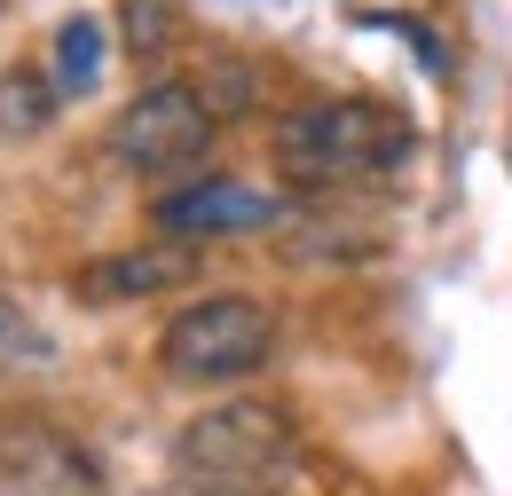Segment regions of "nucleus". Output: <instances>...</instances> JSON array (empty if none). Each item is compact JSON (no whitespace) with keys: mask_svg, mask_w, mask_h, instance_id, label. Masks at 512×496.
<instances>
[{"mask_svg":"<svg viewBox=\"0 0 512 496\" xmlns=\"http://www.w3.org/2000/svg\"><path fill=\"white\" fill-rule=\"evenodd\" d=\"M190 276V252L182 245H142V252H103L71 276V292L87 308H119V300H142V292H166Z\"/></svg>","mask_w":512,"mask_h":496,"instance_id":"0eeeda50","label":"nucleus"},{"mask_svg":"<svg viewBox=\"0 0 512 496\" xmlns=\"http://www.w3.org/2000/svg\"><path fill=\"white\" fill-rule=\"evenodd\" d=\"M276 347V315L245 300V292H213V300H190L158 331V363L182 386H229V378H253Z\"/></svg>","mask_w":512,"mask_h":496,"instance_id":"7ed1b4c3","label":"nucleus"},{"mask_svg":"<svg viewBox=\"0 0 512 496\" xmlns=\"http://www.w3.org/2000/svg\"><path fill=\"white\" fill-rule=\"evenodd\" d=\"M0 371H24V378H48L56 371V339L0 292Z\"/></svg>","mask_w":512,"mask_h":496,"instance_id":"9d476101","label":"nucleus"},{"mask_svg":"<svg viewBox=\"0 0 512 496\" xmlns=\"http://www.w3.org/2000/svg\"><path fill=\"white\" fill-rule=\"evenodd\" d=\"M119 48L134 63L166 56L174 48V0H119Z\"/></svg>","mask_w":512,"mask_h":496,"instance_id":"9b49d317","label":"nucleus"},{"mask_svg":"<svg viewBox=\"0 0 512 496\" xmlns=\"http://www.w3.org/2000/svg\"><path fill=\"white\" fill-rule=\"evenodd\" d=\"M103 40H111V32H103L95 16H64V24H56V87H64V95H87V87L103 79Z\"/></svg>","mask_w":512,"mask_h":496,"instance_id":"1a4fd4ad","label":"nucleus"},{"mask_svg":"<svg viewBox=\"0 0 512 496\" xmlns=\"http://www.w3.org/2000/svg\"><path fill=\"white\" fill-rule=\"evenodd\" d=\"M418 150V134L379 111V103H300L276 126V158L300 182H355V174H394Z\"/></svg>","mask_w":512,"mask_h":496,"instance_id":"f03ea898","label":"nucleus"},{"mask_svg":"<svg viewBox=\"0 0 512 496\" xmlns=\"http://www.w3.org/2000/svg\"><path fill=\"white\" fill-rule=\"evenodd\" d=\"M111 158L134 166V174H158V166H190L197 150L213 142V111H205V95L182 87V79H158V87H142L134 103H119V119H111Z\"/></svg>","mask_w":512,"mask_h":496,"instance_id":"20e7f679","label":"nucleus"},{"mask_svg":"<svg viewBox=\"0 0 512 496\" xmlns=\"http://www.w3.org/2000/svg\"><path fill=\"white\" fill-rule=\"evenodd\" d=\"M56 95H64V87H56L40 63H8V71H0V142H32V134H48L56 111H64Z\"/></svg>","mask_w":512,"mask_h":496,"instance_id":"6e6552de","label":"nucleus"},{"mask_svg":"<svg viewBox=\"0 0 512 496\" xmlns=\"http://www.w3.org/2000/svg\"><path fill=\"white\" fill-rule=\"evenodd\" d=\"M158 229L166 237H253V229H276V197H260L245 182H197V189H174L158 197Z\"/></svg>","mask_w":512,"mask_h":496,"instance_id":"423d86ee","label":"nucleus"},{"mask_svg":"<svg viewBox=\"0 0 512 496\" xmlns=\"http://www.w3.org/2000/svg\"><path fill=\"white\" fill-rule=\"evenodd\" d=\"M0 489L8 496H111L95 449L40 418V410H0Z\"/></svg>","mask_w":512,"mask_h":496,"instance_id":"39448f33","label":"nucleus"},{"mask_svg":"<svg viewBox=\"0 0 512 496\" xmlns=\"http://www.w3.org/2000/svg\"><path fill=\"white\" fill-rule=\"evenodd\" d=\"M174 465L205 496H268L276 473L292 465V418L276 402H213L205 418L182 426Z\"/></svg>","mask_w":512,"mask_h":496,"instance_id":"f257e3e1","label":"nucleus"}]
</instances>
